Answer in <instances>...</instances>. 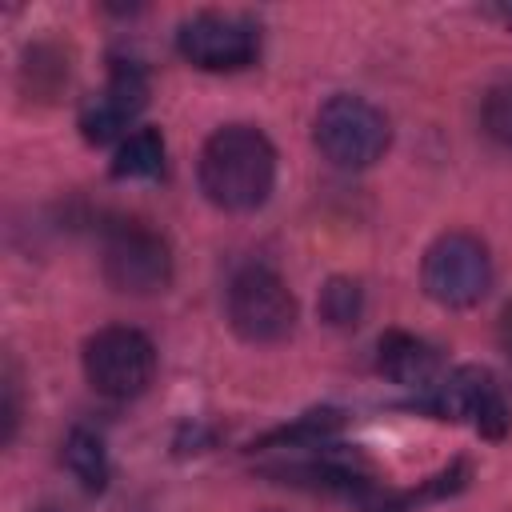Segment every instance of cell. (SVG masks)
Instances as JSON below:
<instances>
[{
	"label": "cell",
	"mask_w": 512,
	"mask_h": 512,
	"mask_svg": "<svg viewBox=\"0 0 512 512\" xmlns=\"http://www.w3.org/2000/svg\"><path fill=\"white\" fill-rule=\"evenodd\" d=\"M200 192L224 212H256L276 188V148L252 124H224L200 148Z\"/></svg>",
	"instance_id": "6da1fadb"
},
{
	"label": "cell",
	"mask_w": 512,
	"mask_h": 512,
	"mask_svg": "<svg viewBox=\"0 0 512 512\" xmlns=\"http://www.w3.org/2000/svg\"><path fill=\"white\" fill-rule=\"evenodd\" d=\"M312 136H316L320 156L344 172L372 168L392 144L388 116L372 100L348 96V92H336L320 104V112L312 120Z\"/></svg>",
	"instance_id": "7a4b0ae2"
},
{
	"label": "cell",
	"mask_w": 512,
	"mask_h": 512,
	"mask_svg": "<svg viewBox=\"0 0 512 512\" xmlns=\"http://www.w3.org/2000/svg\"><path fill=\"white\" fill-rule=\"evenodd\" d=\"M100 272L116 292L152 296L172 280V248L144 220H116L100 244Z\"/></svg>",
	"instance_id": "3957f363"
},
{
	"label": "cell",
	"mask_w": 512,
	"mask_h": 512,
	"mask_svg": "<svg viewBox=\"0 0 512 512\" xmlns=\"http://www.w3.org/2000/svg\"><path fill=\"white\" fill-rule=\"evenodd\" d=\"M424 292L444 308H472L492 288V256L472 232H444L428 244L420 264Z\"/></svg>",
	"instance_id": "277c9868"
},
{
	"label": "cell",
	"mask_w": 512,
	"mask_h": 512,
	"mask_svg": "<svg viewBox=\"0 0 512 512\" xmlns=\"http://www.w3.org/2000/svg\"><path fill=\"white\" fill-rule=\"evenodd\" d=\"M84 376L100 396L132 400L156 376V348L140 328L108 324L84 340Z\"/></svg>",
	"instance_id": "5b68a950"
},
{
	"label": "cell",
	"mask_w": 512,
	"mask_h": 512,
	"mask_svg": "<svg viewBox=\"0 0 512 512\" xmlns=\"http://www.w3.org/2000/svg\"><path fill=\"white\" fill-rule=\"evenodd\" d=\"M228 324L248 344H276L296 328V296L272 268L248 264L228 284Z\"/></svg>",
	"instance_id": "8992f818"
},
{
	"label": "cell",
	"mask_w": 512,
	"mask_h": 512,
	"mask_svg": "<svg viewBox=\"0 0 512 512\" xmlns=\"http://www.w3.org/2000/svg\"><path fill=\"white\" fill-rule=\"evenodd\" d=\"M412 408H424V412H432L440 420H464L488 440H500L508 432V424H512L496 376L488 368H476V364H464V368L440 376L424 392V400H416Z\"/></svg>",
	"instance_id": "52a82bcc"
},
{
	"label": "cell",
	"mask_w": 512,
	"mask_h": 512,
	"mask_svg": "<svg viewBox=\"0 0 512 512\" xmlns=\"http://www.w3.org/2000/svg\"><path fill=\"white\" fill-rule=\"evenodd\" d=\"M176 52L200 72H240L260 56V32L232 12H196L176 28Z\"/></svg>",
	"instance_id": "ba28073f"
},
{
	"label": "cell",
	"mask_w": 512,
	"mask_h": 512,
	"mask_svg": "<svg viewBox=\"0 0 512 512\" xmlns=\"http://www.w3.org/2000/svg\"><path fill=\"white\" fill-rule=\"evenodd\" d=\"M148 104V80H144V68L140 64H124L116 60L112 72H108V84L96 100L84 104L80 112V132L88 144H108L116 136L128 132V124L140 116V108Z\"/></svg>",
	"instance_id": "9c48e42d"
},
{
	"label": "cell",
	"mask_w": 512,
	"mask_h": 512,
	"mask_svg": "<svg viewBox=\"0 0 512 512\" xmlns=\"http://www.w3.org/2000/svg\"><path fill=\"white\" fill-rule=\"evenodd\" d=\"M376 368L400 384V388H416V392H428L436 380H440V356L432 344H424L420 336L412 332H384L380 344H376Z\"/></svg>",
	"instance_id": "30bf717a"
},
{
	"label": "cell",
	"mask_w": 512,
	"mask_h": 512,
	"mask_svg": "<svg viewBox=\"0 0 512 512\" xmlns=\"http://www.w3.org/2000/svg\"><path fill=\"white\" fill-rule=\"evenodd\" d=\"M164 172V136L156 128H136L120 140L112 156L116 180H156Z\"/></svg>",
	"instance_id": "8fae6325"
},
{
	"label": "cell",
	"mask_w": 512,
	"mask_h": 512,
	"mask_svg": "<svg viewBox=\"0 0 512 512\" xmlns=\"http://www.w3.org/2000/svg\"><path fill=\"white\" fill-rule=\"evenodd\" d=\"M64 468L80 480L84 492H104L108 488V452H104V440L88 428H72L68 440H64Z\"/></svg>",
	"instance_id": "7c38bea8"
},
{
	"label": "cell",
	"mask_w": 512,
	"mask_h": 512,
	"mask_svg": "<svg viewBox=\"0 0 512 512\" xmlns=\"http://www.w3.org/2000/svg\"><path fill=\"white\" fill-rule=\"evenodd\" d=\"M316 308H320V320H324V324H332V328H356L360 316H364V292H360L356 280L332 276V280L320 288Z\"/></svg>",
	"instance_id": "4fadbf2b"
},
{
	"label": "cell",
	"mask_w": 512,
	"mask_h": 512,
	"mask_svg": "<svg viewBox=\"0 0 512 512\" xmlns=\"http://www.w3.org/2000/svg\"><path fill=\"white\" fill-rule=\"evenodd\" d=\"M480 124H484V132L496 144L512 148V80H500V84H492L484 92V100H480Z\"/></svg>",
	"instance_id": "5bb4252c"
},
{
	"label": "cell",
	"mask_w": 512,
	"mask_h": 512,
	"mask_svg": "<svg viewBox=\"0 0 512 512\" xmlns=\"http://www.w3.org/2000/svg\"><path fill=\"white\" fill-rule=\"evenodd\" d=\"M16 424H20V384H16V372L8 364V372H4V432H0L4 444H12Z\"/></svg>",
	"instance_id": "9a60e30c"
},
{
	"label": "cell",
	"mask_w": 512,
	"mask_h": 512,
	"mask_svg": "<svg viewBox=\"0 0 512 512\" xmlns=\"http://www.w3.org/2000/svg\"><path fill=\"white\" fill-rule=\"evenodd\" d=\"M500 336H504V348H508V356H512V308L504 312V332H500Z\"/></svg>",
	"instance_id": "2e32d148"
},
{
	"label": "cell",
	"mask_w": 512,
	"mask_h": 512,
	"mask_svg": "<svg viewBox=\"0 0 512 512\" xmlns=\"http://www.w3.org/2000/svg\"><path fill=\"white\" fill-rule=\"evenodd\" d=\"M36 512H64V508H36Z\"/></svg>",
	"instance_id": "e0dca14e"
}]
</instances>
